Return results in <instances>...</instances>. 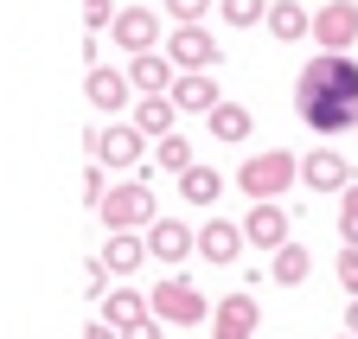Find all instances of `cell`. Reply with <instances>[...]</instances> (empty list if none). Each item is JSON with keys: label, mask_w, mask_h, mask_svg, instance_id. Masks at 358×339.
<instances>
[{"label": "cell", "mask_w": 358, "mask_h": 339, "mask_svg": "<svg viewBox=\"0 0 358 339\" xmlns=\"http://www.w3.org/2000/svg\"><path fill=\"white\" fill-rule=\"evenodd\" d=\"M294 115L313 135H345L358 129V64L345 52H320L307 58L294 77Z\"/></svg>", "instance_id": "cell-1"}, {"label": "cell", "mask_w": 358, "mask_h": 339, "mask_svg": "<svg viewBox=\"0 0 358 339\" xmlns=\"http://www.w3.org/2000/svg\"><path fill=\"white\" fill-rule=\"evenodd\" d=\"M96 218H103L109 231H148V224L160 218L154 186H148V180H115V186L103 192V205H96Z\"/></svg>", "instance_id": "cell-2"}, {"label": "cell", "mask_w": 358, "mask_h": 339, "mask_svg": "<svg viewBox=\"0 0 358 339\" xmlns=\"http://www.w3.org/2000/svg\"><path fill=\"white\" fill-rule=\"evenodd\" d=\"M294 180H301V154H288V147L250 154V160L237 166V186H243L250 199H282V192H288Z\"/></svg>", "instance_id": "cell-3"}, {"label": "cell", "mask_w": 358, "mask_h": 339, "mask_svg": "<svg viewBox=\"0 0 358 339\" xmlns=\"http://www.w3.org/2000/svg\"><path fill=\"white\" fill-rule=\"evenodd\" d=\"M148 308H154V320H166V326H199V320H211V301H205L186 275H160V282L148 288Z\"/></svg>", "instance_id": "cell-4"}, {"label": "cell", "mask_w": 358, "mask_h": 339, "mask_svg": "<svg viewBox=\"0 0 358 339\" xmlns=\"http://www.w3.org/2000/svg\"><path fill=\"white\" fill-rule=\"evenodd\" d=\"M90 160H103L109 173H128L148 160V135L134 122H103V129H90Z\"/></svg>", "instance_id": "cell-5"}, {"label": "cell", "mask_w": 358, "mask_h": 339, "mask_svg": "<svg viewBox=\"0 0 358 339\" xmlns=\"http://www.w3.org/2000/svg\"><path fill=\"white\" fill-rule=\"evenodd\" d=\"M109 32H115V45H122L128 58H141V52H160V45H166V20H160L154 7H122Z\"/></svg>", "instance_id": "cell-6"}, {"label": "cell", "mask_w": 358, "mask_h": 339, "mask_svg": "<svg viewBox=\"0 0 358 339\" xmlns=\"http://www.w3.org/2000/svg\"><path fill=\"white\" fill-rule=\"evenodd\" d=\"M166 58H173L179 71H211V64H217V38L205 32V20H186V26L166 32Z\"/></svg>", "instance_id": "cell-7"}, {"label": "cell", "mask_w": 358, "mask_h": 339, "mask_svg": "<svg viewBox=\"0 0 358 339\" xmlns=\"http://www.w3.org/2000/svg\"><path fill=\"white\" fill-rule=\"evenodd\" d=\"M141 237H148V257L166 263V269H179V263L199 250V231H192V224H179V218H154Z\"/></svg>", "instance_id": "cell-8"}, {"label": "cell", "mask_w": 358, "mask_h": 339, "mask_svg": "<svg viewBox=\"0 0 358 339\" xmlns=\"http://www.w3.org/2000/svg\"><path fill=\"white\" fill-rule=\"evenodd\" d=\"M262 326V308H256V294H224V301L211 308V339H256Z\"/></svg>", "instance_id": "cell-9"}, {"label": "cell", "mask_w": 358, "mask_h": 339, "mask_svg": "<svg viewBox=\"0 0 358 339\" xmlns=\"http://www.w3.org/2000/svg\"><path fill=\"white\" fill-rule=\"evenodd\" d=\"M288 224H294V218H288L275 199H256V205H250V218H243V237H250L256 250H268V257H275L282 243H294V237H288Z\"/></svg>", "instance_id": "cell-10"}, {"label": "cell", "mask_w": 358, "mask_h": 339, "mask_svg": "<svg viewBox=\"0 0 358 339\" xmlns=\"http://www.w3.org/2000/svg\"><path fill=\"white\" fill-rule=\"evenodd\" d=\"M352 38H358V7L352 0H327V7L313 13V45L320 52H345Z\"/></svg>", "instance_id": "cell-11"}, {"label": "cell", "mask_w": 358, "mask_h": 339, "mask_svg": "<svg viewBox=\"0 0 358 339\" xmlns=\"http://www.w3.org/2000/svg\"><path fill=\"white\" fill-rule=\"evenodd\" d=\"M83 96H90V109H103V115H122V109H128V96H134V83H128V71L90 64V77H83Z\"/></svg>", "instance_id": "cell-12"}, {"label": "cell", "mask_w": 358, "mask_h": 339, "mask_svg": "<svg viewBox=\"0 0 358 339\" xmlns=\"http://www.w3.org/2000/svg\"><path fill=\"white\" fill-rule=\"evenodd\" d=\"M243 243H250V237H243V224H231V218L199 224V257L217 263V269H224V263H237V257H243Z\"/></svg>", "instance_id": "cell-13"}, {"label": "cell", "mask_w": 358, "mask_h": 339, "mask_svg": "<svg viewBox=\"0 0 358 339\" xmlns=\"http://www.w3.org/2000/svg\"><path fill=\"white\" fill-rule=\"evenodd\" d=\"M224 96H217V77L211 71H179L173 77V109H186V115H211Z\"/></svg>", "instance_id": "cell-14"}, {"label": "cell", "mask_w": 358, "mask_h": 339, "mask_svg": "<svg viewBox=\"0 0 358 339\" xmlns=\"http://www.w3.org/2000/svg\"><path fill=\"white\" fill-rule=\"evenodd\" d=\"M173 77H179V64L166 58V52H141V58H128V83L141 96H173Z\"/></svg>", "instance_id": "cell-15"}, {"label": "cell", "mask_w": 358, "mask_h": 339, "mask_svg": "<svg viewBox=\"0 0 358 339\" xmlns=\"http://www.w3.org/2000/svg\"><path fill=\"white\" fill-rule=\"evenodd\" d=\"M301 180H307L313 192H345V186H352V160L333 154V147H320V154L301 160Z\"/></svg>", "instance_id": "cell-16"}, {"label": "cell", "mask_w": 358, "mask_h": 339, "mask_svg": "<svg viewBox=\"0 0 358 339\" xmlns=\"http://www.w3.org/2000/svg\"><path fill=\"white\" fill-rule=\"evenodd\" d=\"M96 257L109 263V275H134V269L148 263V237L141 231H109V243L96 250Z\"/></svg>", "instance_id": "cell-17"}, {"label": "cell", "mask_w": 358, "mask_h": 339, "mask_svg": "<svg viewBox=\"0 0 358 339\" xmlns=\"http://www.w3.org/2000/svg\"><path fill=\"white\" fill-rule=\"evenodd\" d=\"M262 26L275 32L282 45H288V38H313V13L301 7V0H275V7H268V20H262Z\"/></svg>", "instance_id": "cell-18"}, {"label": "cell", "mask_w": 358, "mask_h": 339, "mask_svg": "<svg viewBox=\"0 0 358 339\" xmlns=\"http://www.w3.org/2000/svg\"><path fill=\"white\" fill-rule=\"evenodd\" d=\"M307 275H313V257L301 243H282L275 257H268V282H275V288H301Z\"/></svg>", "instance_id": "cell-19"}, {"label": "cell", "mask_w": 358, "mask_h": 339, "mask_svg": "<svg viewBox=\"0 0 358 339\" xmlns=\"http://www.w3.org/2000/svg\"><path fill=\"white\" fill-rule=\"evenodd\" d=\"M173 115H179V109H173V96H141V103H134V129H141L148 141L179 135V129H173Z\"/></svg>", "instance_id": "cell-20"}, {"label": "cell", "mask_w": 358, "mask_h": 339, "mask_svg": "<svg viewBox=\"0 0 358 339\" xmlns=\"http://www.w3.org/2000/svg\"><path fill=\"white\" fill-rule=\"evenodd\" d=\"M154 308H148V294H134V288H109L103 294V320L109 326H134V320H148Z\"/></svg>", "instance_id": "cell-21"}, {"label": "cell", "mask_w": 358, "mask_h": 339, "mask_svg": "<svg viewBox=\"0 0 358 339\" xmlns=\"http://www.w3.org/2000/svg\"><path fill=\"white\" fill-rule=\"evenodd\" d=\"M205 129H211L217 141H250L256 122H250V109H243V103H217V109L205 115Z\"/></svg>", "instance_id": "cell-22"}, {"label": "cell", "mask_w": 358, "mask_h": 339, "mask_svg": "<svg viewBox=\"0 0 358 339\" xmlns=\"http://www.w3.org/2000/svg\"><path fill=\"white\" fill-rule=\"evenodd\" d=\"M224 192V173H211V166H186V173H179V199L186 205H211Z\"/></svg>", "instance_id": "cell-23"}, {"label": "cell", "mask_w": 358, "mask_h": 339, "mask_svg": "<svg viewBox=\"0 0 358 339\" xmlns=\"http://www.w3.org/2000/svg\"><path fill=\"white\" fill-rule=\"evenodd\" d=\"M154 166H160V173H186V166H192V141L186 135H160L154 141Z\"/></svg>", "instance_id": "cell-24"}, {"label": "cell", "mask_w": 358, "mask_h": 339, "mask_svg": "<svg viewBox=\"0 0 358 339\" xmlns=\"http://www.w3.org/2000/svg\"><path fill=\"white\" fill-rule=\"evenodd\" d=\"M339 237H345V250H358V180L339 192Z\"/></svg>", "instance_id": "cell-25"}, {"label": "cell", "mask_w": 358, "mask_h": 339, "mask_svg": "<svg viewBox=\"0 0 358 339\" xmlns=\"http://www.w3.org/2000/svg\"><path fill=\"white\" fill-rule=\"evenodd\" d=\"M268 0H224V26H262Z\"/></svg>", "instance_id": "cell-26"}, {"label": "cell", "mask_w": 358, "mask_h": 339, "mask_svg": "<svg viewBox=\"0 0 358 339\" xmlns=\"http://www.w3.org/2000/svg\"><path fill=\"white\" fill-rule=\"evenodd\" d=\"M109 186H115V180H109V166H103V160H90V166H83V199H90V205H103Z\"/></svg>", "instance_id": "cell-27"}, {"label": "cell", "mask_w": 358, "mask_h": 339, "mask_svg": "<svg viewBox=\"0 0 358 339\" xmlns=\"http://www.w3.org/2000/svg\"><path fill=\"white\" fill-rule=\"evenodd\" d=\"M83 26L90 32H109L115 26V0H83Z\"/></svg>", "instance_id": "cell-28"}, {"label": "cell", "mask_w": 358, "mask_h": 339, "mask_svg": "<svg viewBox=\"0 0 358 339\" xmlns=\"http://www.w3.org/2000/svg\"><path fill=\"white\" fill-rule=\"evenodd\" d=\"M83 294H96V301L109 294V263H103V257H90V263H83Z\"/></svg>", "instance_id": "cell-29"}, {"label": "cell", "mask_w": 358, "mask_h": 339, "mask_svg": "<svg viewBox=\"0 0 358 339\" xmlns=\"http://www.w3.org/2000/svg\"><path fill=\"white\" fill-rule=\"evenodd\" d=\"M333 275H339V288H345V294H358V250H339Z\"/></svg>", "instance_id": "cell-30"}, {"label": "cell", "mask_w": 358, "mask_h": 339, "mask_svg": "<svg viewBox=\"0 0 358 339\" xmlns=\"http://www.w3.org/2000/svg\"><path fill=\"white\" fill-rule=\"evenodd\" d=\"M166 13H173V26H186V20H205L211 13V0H166Z\"/></svg>", "instance_id": "cell-31"}, {"label": "cell", "mask_w": 358, "mask_h": 339, "mask_svg": "<svg viewBox=\"0 0 358 339\" xmlns=\"http://www.w3.org/2000/svg\"><path fill=\"white\" fill-rule=\"evenodd\" d=\"M115 333H122V339H166V320H154V314H148V320H134V326H115Z\"/></svg>", "instance_id": "cell-32"}, {"label": "cell", "mask_w": 358, "mask_h": 339, "mask_svg": "<svg viewBox=\"0 0 358 339\" xmlns=\"http://www.w3.org/2000/svg\"><path fill=\"white\" fill-rule=\"evenodd\" d=\"M83 339H122V333H115V326H109V320H96V326H90V333H83Z\"/></svg>", "instance_id": "cell-33"}, {"label": "cell", "mask_w": 358, "mask_h": 339, "mask_svg": "<svg viewBox=\"0 0 358 339\" xmlns=\"http://www.w3.org/2000/svg\"><path fill=\"white\" fill-rule=\"evenodd\" d=\"M345 333L358 339V294H352V301H345Z\"/></svg>", "instance_id": "cell-34"}, {"label": "cell", "mask_w": 358, "mask_h": 339, "mask_svg": "<svg viewBox=\"0 0 358 339\" xmlns=\"http://www.w3.org/2000/svg\"><path fill=\"white\" fill-rule=\"evenodd\" d=\"M333 339H352V333H333Z\"/></svg>", "instance_id": "cell-35"}]
</instances>
